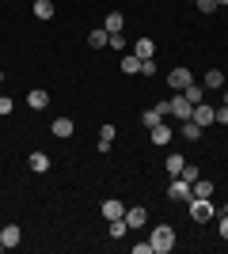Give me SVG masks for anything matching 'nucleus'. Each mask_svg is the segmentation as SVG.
Segmentation results:
<instances>
[{
  "instance_id": "39",
  "label": "nucleus",
  "mask_w": 228,
  "mask_h": 254,
  "mask_svg": "<svg viewBox=\"0 0 228 254\" xmlns=\"http://www.w3.org/2000/svg\"><path fill=\"white\" fill-rule=\"evenodd\" d=\"M225 159H228V152H225Z\"/></svg>"
},
{
  "instance_id": "5",
  "label": "nucleus",
  "mask_w": 228,
  "mask_h": 254,
  "mask_svg": "<svg viewBox=\"0 0 228 254\" xmlns=\"http://www.w3.org/2000/svg\"><path fill=\"white\" fill-rule=\"evenodd\" d=\"M190 122H198V126L206 129V126H213V122H217V110H213L209 103H198V106H194V114H190Z\"/></svg>"
},
{
  "instance_id": "37",
  "label": "nucleus",
  "mask_w": 228,
  "mask_h": 254,
  "mask_svg": "<svg viewBox=\"0 0 228 254\" xmlns=\"http://www.w3.org/2000/svg\"><path fill=\"white\" fill-rule=\"evenodd\" d=\"M0 84H4V72H0Z\"/></svg>"
},
{
  "instance_id": "10",
  "label": "nucleus",
  "mask_w": 228,
  "mask_h": 254,
  "mask_svg": "<svg viewBox=\"0 0 228 254\" xmlns=\"http://www.w3.org/2000/svg\"><path fill=\"white\" fill-rule=\"evenodd\" d=\"M103 216H107V220H118V216H126V205L118 201V197H107V201H103Z\"/></svg>"
},
{
  "instance_id": "28",
  "label": "nucleus",
  "mask_w": 228,
  "mask_h": 254,
  "mask_svg": "<svg viewBox=\"0 0 228 254\" xmlns=\"http://www.w3.org/2000/svg\"><path fill=\"white\" fill-rule=\"evenodd\" d=\"M141 122H145V126L152 129V126H156V122H163V118L156 114V106H152V110H145V114H141Z\"/></svg>"
},
{
  "instance_id": "21",
  "label": "nucleus",
  "mask_w": 228,
  "mask_h": 254,
  "mask_svg": "<svg viewBox=\"0 0 228 254\" xmlns=\"http://www.w3.org/2000/svg\"><path fill=\"white\" fill-rule=\"evenodd\" d=\"M202 87H213V91H217V87H225V72H221V68H209L206 72V84Z\"/></svg>"
},
{
  "instance_id": "34",
  "label": "nucleus",
  "mask_w": 228,
  "mask_h": 254,
  "mask_svg": "<svg viewBox=\"0 0 228 254\" xmlns=\"http://www.w3.org/2000/svg\"><path fill=\"white\" fill-rule=\"evenodd\" d=\"M217 232H221V239H228V216H225V212H221V228H217Z\"/></svg>"
},
{
  "instance_id": "24",
  "label": "nucleus",
  "mask_w": 228,
  "mask_h": 254,
  "mask_svg": "<svg viewBox=\"0 0 228 254\" xmlns=\"http://www.w3.org/2000/svg\"><path fill=\"white\" fill-rule=\"evenodd\" d=\"M202 137V126L198 122H183V140H198Z\"/></svg>"
},
{
  "instance_id": "27",
  "label": "nucleus",
  "mask_w": 228,
  "mask_h": 254,
  "mask_svg": "<svg viewBox=\"0 0 228 254\" xmlns=\"http://www.w3.org/2000/svg\"><path fill=\"white\" fill-rule=\"evenodd\" d=\"M194 8L202 11V15H213V11H217V0H194Z\"/></svg>"
},
{
  "instance_id": "17",
  "label": "nucleus",
  "mask_w": 228,
  "mask_h": 254,
  "mask_svg": "<svg viewBox=\"0 0 228 254\" xmlns=\"http://www.w3.org/2000/svg\"><path fill=\"white\" fill-rule=\"evenodd\" d=\"M126 235H130V224H126V216L110 220V239H126Z\"/></svg>"
},
{
  "instance_id": "40",
  "label": "nucleus",
  "mask_w": 228,
  "mask_h": 254,
  "mask_svg": "<svg viewBox=\"0 0 228 254\" xmlns=\"http://www.w3.org/2000/svg\"><path fill=\"white\" fill-rule=\"evenodd\" d=\"M190 4H194V0H190Z\"/></svg>"
},
{
  "instance_id": "1",
  "label": "nucleus",
  "mask_w": 228,
  "mask_h": 254,
  "mask_svg": "<svg viewBox=\"0 0 228 254\" xmlns=\"http://www.w3.org/2000/svg\"><path fill=\"white\" fill-rule=\"evenodd\" d=\"M149 243H152V254H171L175 251V228L171 224H156L149 235Z\"/></svg>"
},
{
  "instance_id": "30",
  "label": "nucleus",
  "mask_w": 228,
  "mask_h": 254,
  "mask_svg": "<svg viewBox=\"0 0 228 254\" xmlns=\"http://www.w3.org/2000/svg\"><path fill=\"white\" fill-rule=\"evenodd\" d=\"M11 110H15V103H11L8 95H0V118H4V114H11Z\"/></svg>"
},
{
  "instance_id": "3",
  "label": "nucleus",
  "mask_w": 228,
  "mask_h": 254,
  "mask_svg": "<svg viewBox=\"0 0 228 254\" xmlns=\"http://www.w3.org/2000/svg\"><path fill=\"white\" fill-rule=\"evenodd\" d=\"M171 114L179 118V122H190V114H194V103H190L183 91H175V95H171Z\"/></svg>"
},
{
  "instance_id": "12",
  "label": "nucleus",
  "mask_w": 228,
  "mask_h": 254,
  "mask_svg": "<svg viewBox=\"0 0 228 254\" xmlns=\"http://www.w3.org/2000/svg\"><path fill=\"white\" fill-rule=\"evenodd\" d=\"M27 163H31L34 175H46V171H50V156H46V152H31V159H27Z\"/></svg>"
},
{
  "instance_id": "6",
  "label": "nucleus",
  "mask_w": 228,
  "mask_h": 254,
  "mask_svg": "<svg viewBox=\"0 0 228 254\" xmlns=\"http://www.w3.org/2000/svg\"><path fill=\"white\" fill-rule=\"evenodd\" d=\"M167 197H171V201H190V182L175 175V182L167 186Z\"/></svg>"
},
{
  "instance_id": "15",
  "label": "nucleus",
  "mask_w": 228,
  "mask_h": 254,
  "mask_svg": "<svg viewBox=\"0 0 228 254\" xmlns=\"http://www.w3.org/2000/svg\"><path fill=\"white\" fill-rule=\"evenodd\" d=\"M73 118H57V122H54V137H61V140H69V137H73Z\"/></svg>"
},
{
  "instance_id": "2",
  "label": "nucleus",
  "mask_w": 228,
  "mask_h": 254,
  "mask_svg": "<svg viewBox=\"0 0 228 254\" xmlns=\"http://www.w3.org/2000/svg\"><path fill=\"white\" fill-rule=\"evenodd\" d=\"M186 205H190V220L194 224H209L213 216H217V205L209 201V197H190Z\"/></svg>"
},
{
  "instance_id": "32",
  "label": "nucleus",
  "mask_w": 228,
  "mask_h": 254,
  "mask_svg": "<svg viewBox=\"0 0 228 254\" xmlns=\"http://www.w3.org/2000/svg\"><path fill=\"white\" fill-rule=\"evenodd\" d=\"M141 72L145 76H156V61H152V57H149V61H141Z\"/></svg>"
},
{
  "instance_id": "4",
  "label": "nucleus",
  "mask_w": 228,
  "mask_h": 254,
  "mask_svg": "<svg viewBox=\"0 0 228 254\" xmlns=\"http://www.w3.org/2000/svg\"><path fill=\"white\" fill-rule=\"evenodd\" d=\"M190 84H194L190 68H171V72H167V87H171V91H186Z\"/></svg>"
},
{
  "instance_id": "23",
  "label": "nucleus",
  "mask_w": 228,
  "mask_h": 254,
  "mask_svg": "<svg viewBox=\"0 0 228 254\" xmlns=\"http://www.w3.org/2000/svg\"><path fill=\"white\" fill-rule=\"evenodd\" d=\"M183 95H186V99H190V103L198 106V103H206V87H198V84H190V87H186V91H183Z\"/></svg>"
},
{
  "instance_id": "11",
  "label": "nucleus",
  "mask_w": 228,
  "mask_h": 254,
  "mask_svg": "<svg viewBox=\"0 0 228 254\" xmlns=\"http://www.w3.org/2000/svg\"><path fill=\"white\" fill-rule=\"evenodd\" d=\"M122 27H126V19H122V11H110L107 19H103V31H107V34H122Z\"/></svg>"
},
{
  "instance_id": "14",
  "label": "nucleus",
  "mask_w": 228,
  "mask_h": 254,
  "mask_svg": "<svg viewBox=\"0 0 228 254\" xmlns=\"http://www.w3.org/2000/svg\"><path fill=\"white\" fill-rule=\"evenodd\" d=\"M133 53H137L141 61H149V57H156V42H152V38H137V46H133Z\"/></svg>"
},
{
  "instance_id": "22",
  "label": "nucleus",
  "mask_w": 228,
  "mask_h": 254,
  "mask_svg": "<svg viewBox=\"0 0 228 254\" xmlns=\"http://www.w3.org/2000/svg\"><path fill=\"white\" fill-rule=\"evenodd\" d=\"M114 133H118L114 122H103V126H99V140H103V144H114Z\"/></svg>"
},
{
  "instance_id": "13",
  "label": "nucleus",
  "mask_w": 228,
  "mask_h": 254,
  "mask_svg": "<svg viewBox=\"0 0 228 254\" xmlns=\"http://www.w3.org/2000/svg\"><path fill=\"white\" fill-rule=\"evenodd\" d=\"M145 220H149V212H145V209H126V224H130V232L145 228Z\"/></svg>"
},
{
  "instance_id": "36",
  "label": "nucleus",
  "mask_w": 228,
  "mask_h": 254,
  "mask_svg": "<svg viewBox=\"0 0 228 254\" xmlns=\"http://www.w3.org/2000/svg\"><path fill=\"white\" fill-rule=\"evenodd\" d=\"M217 8H228V0H217Z\"/></svg>"
},
{
  "instance_id": "38",
  "label": "nucleus",
  "mask_w": 228,
  "mask_h": 254,
  "mask_svg": "<svg viewBox=\"0 0 228 254\" xmlns=\"http://www.w3.org/2000/svg\"><path fill=\"white\" fill-rule=\"evenodd\" d=\"M0 251H4V243H0Z\"/></svg>"
},
{
  "instance_id": "9",
  "label": "nucleus",
  "mask_w": 228,
  "mask_h": 254,
  "mask_svg": "<svg viewBox=\"0 0 228 254\" xmlns=\"http://www.w3.org/2000/svg\"><path fill=\"white\" fill-rule=\"evenodd\" d=\"M27 106H31V110H46V106H50V91H42V87L27 91Z\"/></svg>"
},
{
  "instance_id": "31",
  "label": "nucleus",
  "mask_w": 228,
  "mask_h": 254,
  "mask_svg": "<svg viewBox=\"0 0 228 254\" xmlns=\"http://www.w3.org/2000/svg\"><path fill=\"white\" fill-rule=\"evenodd\" d=\"M213 126H228V103L217 110V122H213Z\"/></svg>"
},
{
  "instance_id": "26",
  "label": "nucleus",
  "mask_w": 228,
  "mask_h": 254,
  "mask_svg": "<svg viewBox=\"0 0 228 254\" xmlns=\"http://www.w3.org/2000/svg\"><path fill=\"white\" fill-rule=\"evenodd\" d=\"M179 179H186V182H194V179H202V171H198L194 163H183V171H179Z\"/></svg>"
},
{
  "instance_id": "25",
  "label": "nucleus",
  "mask_w": 228,
  "mask_h": 254,
  "mask_svg": "<svg viewBox=\"0 0 228 254\" xmlns=\"http://www.w3.org/2000/svg\"><path fill=\"white\" fill-rule=\"evenodd\" d=\"M107 46H110V50H118V53H126V50H130L126 34H110V38H107Z\"/></svg>"
},
{
  "instance_id": "19",
  "label": "nucleus",
  "mask_w": 228,
  "mask_h": 254,
  "mask_svg": "<svg viewBox=\"0 0 228 254\" xmlns=\"http://www.w3.org/2000/svg\"><path fill=\"white\" fill-rule=\"evenodd\" d=\"M183 163H186V159L179 156V152H171V156L163 159V167H167V175H171V179H175V175H179V171H183Z\"/></svg>"
},
{
  "instance_id": "33",
  "label": "nucleus",
  "mask_w": 228,
  "mask_h": 254,
  "mask_svg": "<svg viewBox=\"0 0 228 254\" xmlns=\"http://www.w3.org/2000/svg\"><path fill=\"white\" fill-rule=\"evenodd\" d=\"M133 254H152V243L145 239V243H133Z\"/></svg>"
},
{
  "instance_id": "16",
  "label": "nucleus",
  "mask_w": 228,
  "mask_h": 254,
  "mask_svg": "<svg viewBox=\"0 0 228 254\" xmlns=\"http://www.w3.org/2000/svg\"><path fill=\"white\" fill-rule=\"evenodd\" d=\"M122 72L137 76V72H141V57H137V53H126V57H122Z\"/></svg>"
},
{
  "instance_id": "29",
  "label": "nucleus",
  "mask_w": 228,
  "mask_h": 254,
  "mask_svg": "<svg viewBox=\"0 0 228 254\" xmlns=\"http://www.w3.org/2000/svg\"><path fill=\"white\" fill-rule=\"evenodd\" d=\"M156 114H160V118L171 114V99H160V103H156Z\"/></svg>"
},
{
  "instance_id": "7",
  "label": "nucleus",
  "mask_w": 228,
  "mask_h": 254,
  "mask_svg": "<svg viewBox=\"0 0 228 254\" xmlns=\"http://www.w3.org/2000/svg\"><path fill=\"white\" fill-rule=\"evenodd\" d=\"M19 239H23V228H19V224H4V232H0L4 251H8V247H19Z\"/></svg>"
},
{
  "instance_id": "8",
  "label": "nucleus",
  "mask_w": 228,
  "mask_h": 254,
  "mask_svg": "<svg viewBox=\"0 0 228 254\" xmlns=\"http://www.w3.org/2000/svg\"><path fill=\"white\" fill-rule=\"evenodd\" d=\"M149 133H152V144H160V148H163V144H171V126H167V122H156Z\"/></svg>"
},
{
  "instance_id": "18",
  "label": "nucleus",
  "mask_w": 228,
  "mask_h": 254,
  "mask_svg": "<svg viewBox=\"0 0 228 254\" xmlns=\"http://www.w3.org/2000/svg\"><path fill=\"white\" fill-rule=\"evenodd\" d=\"M107 38H110V34L103 31V27H99V31H87V46H91V50H103V46H107Z\"/></svg>"
},
{
  "instance_id": "20",
  "label": "nucleus",
  "mask_w": 228,
  "mask_h": 254,
  "mask_svg": "<svg viewBox=\"0 0 228 254\" xmlns=\"http://www.w3.org/2000/svg\"><path fill=\"white\" fill-rule=\"evenodd\" d=\"M34 15L38 19H54V0H34Z\"/></svg>"
},
{
  "instance_id": "35",
  "label": "nucleus",
  "mask_w": 228,
  "mask_h": 254,
  "mask_svg": "<svg viewBox=\"0 0 228 254\" xmlns=\"http://www.w3.org/2000/svg\"><path fill=\"white\" fill-rule=\"evenodd\" d=\"M217 212H225V216H228V201H225V205H221V209H217Z\"/></svg>"
}]
</instances>
